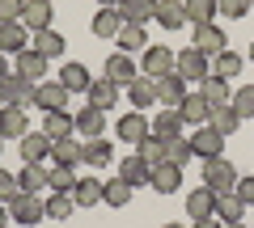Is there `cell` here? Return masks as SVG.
Instances as JSON below:
<instances>
[{
	"mask_svg": "<svg viewBox=\"0 0 254 228\" xmlns=\"http://www.w3.org/2000/svg\"><path fill=\"white\" fill-rule=\"evenodd\" d=\"M203 186H208L212 194H233L237 190V169L225 156H208V161H203Z\"/></svg>",
	"mask_w": 254,
	"mask_h": 228,
	"instance_id": "obj_1",
	"label": "cell"
},
{
	"mask_svg": "<svg viewBox=\"0 0 254 228\" xmlns=\"http://www.w3.org/2000/svg\"><path fill=\"white\" fill-rule=\"evenodd\" d=\"M9 216H13V224L34 228V224H43V220H47V199L21 190V194H13V199H9Z\"/></svg>",
	"mask_w": 254,
	"mask_h": 228,
	"instance_id": "obj_2",
	"label": "cell"
},
{
	"mask_svg": "<svg viewBox=\"0 0 254 228\" xmlns=\"http://www.w3.org/2000/svg\"><path fill=\"white\" fill-rule=\"evenodd\" d=\"M34 89H38L34 81H26V76L9 72L4 81H0V101H4V106H17V110H26V106H34Z\"/></svg>",
	"mask_w": 254,
	"mask_h": 228,
	"instance_id": "obj_3",
	"label": "cell"
},
{
	"mask_svg": "<svg viewBox=\"0 0 254 228\" xmlns=\"http://www.w3.org/2000/svg\"><path fill=\"white\" fill-rule=\"evenodd\" d=\"M174 72H178L182 81H208L212 59L203 51H195V46H187V51H178V59H174Z\"/></svg>",
	"mask_w": 254,
	"mask_h": 228,
	"instance_id": "obj_4",
	"label": "cell"
},
{
	"mask_svg": "<svg viewBox=\"0 0 254 228\" xmlns=\"http://www.w3.org/2000/svg\"><path fill=\"white\" fill-rule=\"evenodd\" d=\"M190 46H195V51H203L208 59H216L220 51H229V34L216 26V21H208V26H195V38H190Z\"/></svg>",
	"mask_w": 254,
	"mask_h": 228,
	"instance_id": "obj_5",
	"label": "cell"
},
{
	"mask_svg": "<svg viewBox=\"0 0 254 228\" xmlns=\"http://www.w3.org/2000/svg\"><path fill=\"white\" fill-rule=\"evenodd\" d=\"M115 131H119V139H123V144H131V148H136L140 139H148V136H153V127H148V114H144V110H131V114H119Z\"/></svg>",
	"mask_w": 254,
	"mask_h": 228,
	"instance_id": "obj_6",
	"label": "cell"
},
{
	"mask_svg": "<svg viewBox=\"0 0 254 228\" xmlns=\"http://www.w3.org/2000/svg\"><path fill=\"white\" fill-rule=\"evenodd\" d=\"M51 165H72V169H81L85 165V139L81 136L51 139Z\"/></svg>",
	"mask_w": 254,
	"mask_h": 228,
	"instance_id": "obj_7",
	"label": "cell"
},
{
	"mask_svg": "<svg viewBox=\"0 0 254 228\" xmlns=\"http://www.w3.org/2000/svg\"><path fill=\"white\" fill-rule=\"evenodd\" d=\"M68 97H72V93L64 89L60 81H38V89H34V110H43V114H51V110H68Z\"/></svg>",
	"mask_w": 254,
	"mask_h": 228,
	"instance_id": "obj_8",
	"label": "cell"
},
{
	"mask_svg": "<svg viewBox=\"0 0 254 228\" xmlns=\"http://www.w3.org/2000/svg\"><path fill=\"white\" fill-rule=\"evenodd\" d=\"M174 59L178 55L170 51V46H161V43H153V46H144V59H140V72L144 76H165V72H174Z\"/></svg>",
	"mask_w": 254,
	"mask_h": 228,
	"instance_id": "obj_9",
	"label": "cell"
},
{
	"mask_svg": "<svg viewBox=\"0 0 254 228\" xmlns=\"http://www.w3.org/2000/svg\"><path fill=\"white\" fill-rule=\"evenodd\" d=\"M136 76H140V68H136V59H131L127 51H115V55L106 59V81H115L119 89H127Z\"/></svg>",
	"mask_w": 254,
	"mask_h": 228,
	"instance_id": "obj_10",
	"label": "cell"
},
{
	"mask_svg": "<svg viewBox=\"0 0 254 228\" xmlns=\"http://www.w3.org/2000/svg\"><path fill=\"white\" fill-rule=\"evenodd\" d=\"M34 43V34H30L21 21H0V51L4 55H17V51H26V46Z\"/></svg>",
	"mask_w": 254,
	"mask_h": 228,
	"instance_id": "obj_11",
	"label": "cell"
},
{
	"mask_svg": "<svg viewBox=\"0 0 254 228\" xmlns=\"http://www.w3.org/2000/svg\"><path fill=\"white\" fill-rule=\"evenodd\" d=\"M220 144H225V136H220L216 127H195V136H190V152L199 156V161H208V156H220Z\"/></svg>",
	"mask_w": 254,
	"mask_h": 228,
	"instance_id": "obj_12",
	"label": "cell"
},
{
	"mask_svg": "<svg viewBox=\"0 0 254 228\" xmlns=\"http://www.w3.org/2000/svg\"><path fill=\"white\" fill-rule=\"evenodd\" d=\"M182 97H187V81H182L178 72H165V76H157V101H161V106L178 110V106H182Z\"/></svg>",
	"mask_w": 254,
	"mask_h": 228,
	"instance_id": "obj_13",
	"label": "cell"
},
{
	"mask_svg": "<svg viewBox=\"0 0 254 228\" xmlns=\"http://www.w3.org/2000/svg\"><path fill=\"white\" fill-rule=\"evenodd\" d=\"M17 76H26V81H47V55L34 51V46H26V51H17V68H13Z\"/></svg>",
	"mask_w": 254,
	"mask_h": 228,
	"instance_id": "obj_14",
	"label": "cell"
},
{
	"mask_svg": "<svg viewBox=\"0 0 254 228\" xmlns=\"http://www.w3.org/2000/svg\"><path fill=\"white\" fill-rule=\"evenodd\" d=\"M127 101H131V110H148V106H157V81L140 72L136 81L127 85Z\"/></svg>",
	"mask_w": 254,
	"mask_h": 228,
	"instance_id": "obj_15",
	"label": "cell"
},
{
	"mask_svg": "<svg viewBox=\"0 0 254 228\" xmlns=\"http://www.w3.org/2000/svg\"><path fill=\"white\" fill-rule=\"evenodd\" d=\"M0 136H4V139H21V136H30L26 110H17V106H0Z\"/></svg>",
	"mask_w": 254,
	"mask_h": 228,
	"instance_id": "obj_16",
	"label": "cell"
},
{
	"mask_svg": "<svg viewBox=\"0 0 254 228\" xmlns=\"http://www.w3.org/2000/svg\"><path fill=\"white\" fill-rule=\"evenodd\" d=\"M157 26L161 30H182L187 26V0H157Z\"/></svg>",
	"mask_w": 254,
	"mask_h": 228,
	"instance_id": "obj_17",
	"label": "cell"
},
{
	"mask_svg": "<svg viewBox=\"0 0 254 228\" xmlns=\"http://www.w3.org/2000/svg\"><path fill=\"white\" fill-rule=\"evenodd\" d=\"M21 26H26L30 34L51 30V0H26V9H21Z\"/></svg>",
	"mask_w": 254,
	"mask_h": 228,
	"instance_id": "obj_18",
	"label": "cell"
},
{
	"mask_svg": "<svg viewBox=\"0 0 254 228\" xmlns=\"http://www.w3.org/2000/svg\"><path fill=\"white\" fill-rule=\"evenodd\" d=\"M102 131H106V110L85 106L81 114H76V136H81V139H98Z\"/></svg>",
	"mask_w": 254,
	"mask_h": 228,
	"instance_id": "obj_19",
	"label": "cell"
},
{
	"mask_svg": "<svg viewBox=\"0 0 254 228\" xmlns=\"http://www.w3.org/2000/svg\"><path fill=\"white\" fill-rule=\"evenodd\" d=\"M43 136H51V139L76 136V114H68V110H51V114H43Z\"/></svg>",
	"mask_w": 254,
	"mask_h": 228,
	"instance_id": "obj_20",
	"label": "cell"
},
{
	"mask_svg": "<svg viewBox=\"0 0 254 228\" xmlns=\"http://www.w3.org/2000/svg\"><path fill=\"white\" fill-rule=\"evenodd\" d=\"M148 127H153V136H157V139H178L187 123H182V114H178V110H170V106H165L161 114H153V123H148Z\"/></svg>",
	"mask_w": 254,
	"mask_h": 228,
	"instance_id": "obj_21",
	"label": "cell"
},
{
	"mask_svg": "<svg viewBox=\"0 0 254 228\" xmlns=\"http://www.w3.org/2000/svg\"><path fill=\"white\" fill-rule=\"evenodd\" d=\"M17 144H21V161H26V165L51 156V136H43V131H30V136H21Z\"/></svg>",
	"mask_w": 254,
	"mask_h": 228,
	"instance_id": "obj_22",
	"label": "cell"
},
{
	"mask_svg": "<svg viewBox=\"0 0 254 228\" xmlns=\"http://www.w3.org/2000/svg\"><path fill=\"white\" fill-rule=\"evenodd\" d=\"M17 182H21L26 194H43L47 186H51V169H47L43 161H34V165H26V169L17 174Z\"/></svg>",
	"mask_w": 254,
	"mask_h": 228,
	"instance_id": "obj_23",
	"label": "cell"
},
{
	"mask_svg": "<svg viewBox=\"0 0 254 228\" xmlns=\"http://www.w3.org/2000/svg\"><path fill=\"white\" fill-rule=\"evenodd\" d=\"M55 81H60V85H64V89H68V93H89L93 76H89V68H85V64H64Z\"/></svg>",
	"mask_w": 254,
	"mask_h": 228,
	"instance_id": "obj_24",
	"label": "cell"
},
{
	"mask_svg": "<svg viewBox=\"0 0 254 228\" xmlns=\"http://www.w3.org/2000/svg\"><path fill=\"white\" fill-rule=\"evenodd\" d=\"M178 114H182V123H190V127H203L208 114H212V106L203 101V93H187L182 106H178Z\"/></svg>",
	"mask_w": 254,
	"mask_h": 228,
	"instance_id": "obj_25",
	"label": "cell"
},
{
	"mask_svg": "<svg viewBox=\"0 0 254 228\" xmlns=\"http://www.w3.org/2000/svg\"><path fill=\"white\" fill-rule=\"evenodd\" d=\"M119 178H123L127 186H148V182H153V169H148V165L131 152V156H123V161H119Z\"/></svg>",
	"mask_w": 254,
	"mask_h": 228,
	"instance_id": "obj_26",
	"label": "cell"
},
{
	"mask_svg": "<svg viewBox=\"0 0 254 228\" xmlns=\"http://www.w3.org/2000/svg\"><path fill=\"white\" fill-rule=\"evenodd\" d=\"M85 97H89V106H98V110H106V114H110V110L119 106V85L102 76V81L89 85V93H85Z\"/></svg>",
	"mask_w": 254,
	"mask_h": 228,
	"instance_id": "obj_27",
	"label": "cell"
},
{
	"mask_svg": "<svg viewBox=\"0 0 254 228\" xmlns=\"http://www.w3.org/2000/svg\"><path fill=\"white\" fill-rule=\"evenodd\" d=\"M110 161H115V144H110L106 136L85 139V165H89V169H106Z\"/></svg>",
	"mask_w": 254,
	"mask_h": 228,
	"instance_id": "obj_28",
	"label": "cell"
},
{
	"mask_svg": "<svg viewBox=\"0 0 254 228\" xmlns=\"http://www.w3.org/2000/svg\"><path fill=\"white\" fill-rule=\"evenodd\" d=\"M148 186H153L157 194H178V186H182V169H178V165H170V161L157 165V169H153V182H148Z\"/></svg>",
	"mask_w": 254,
	"mask_h": 228,
	"instance_id": "obj_29",
	"label": "cell"
},
{
	"mask_svg": "<svg viewBox=\"0 0 254 228\" xmlns=\"http://www.w3.org/2000/svg\"><path fill=\"white\" fill-rule=\"evenodd\" d=\"M246 216V203L237 199V194H216V211H212V220H220V224H242Z\"/></svg>",
	"mask_w": 254,
	"mask_h": 228,
	"instance_id": "obj_30",
	"label": "cell"
},
{
	"mask_svg": "<svg viewBox=\"0 0 254 228\" xmlns=\"http://www.w3.org/2000/svg\"><path fill=\"white\" fill-rule=\"evenodd\" d=\"M212 211H216V194H212L208 186H199V190L187 194V216L190 220H208Z\"/></svg>",
	"mask_w": 254,
	"mask_h": 228,
	"instance_id": "obj_31",
	"label": "cell"
},
{
	"mask_svg": "<svg viewBox=\"0 0 254 228\" xmlns=\"http://www.w3.org/2000/svg\"><path fill=\"white\" fill-rule=\"evenodd\" d=\"M119 13H123L127 26H144L148 17H157V0H123Z\"/></svg>",
	"mask_w": 254,
	"mask_h": 228,
	"instance_id": "obj_32",
	"label": "cell"
},
{
	"mask_svg": "<svg viewBox=\"0 0 254 228\" xmlns=\"http://www.w3.org/2000/svg\"><path fill=\"white\" fill-rule=\"evenodd\" d=\"M102 178H76V186H72V203L76 207H93V203H102Z\"/></svg>",
	"mask_w": 254,
	"mask_h": 228,
	"instance_id": "obj_33",
	"label": "cell"
},
{
	"mask_svg": "<svg viewBox=\"0 0 254 228\" xmlns=\"http://www.w3.org/2000/svg\"><path fill=\"white\" fill-rule=\"evenodd\" d=\"M199 93H203V101H208L212 110L233 101V89H229V81H220V76H208V81H199Z\"/></svg>",
	"mask_w": 254,
	"mask_h": 228,
	"instance_id": "obj_34",
	"label": "cell"
},
{
	"mask_svg": "<svg viewBox=\"0 0 254 228\" xmlns=\"http://www.w3.org/2000/svg\"><path fill=\"white\" fill-rule=\"evenodd\" d=\"M89 30H93L98 38H119V30H123V13H119V9H98Z\"/></svg>",
	"mask_w": 254,
	"mask_h": 228,
	"instance_id": "obj_35",
	"label": "cell"
},
{
	"mask_svg": "<svg viewBox=\"0 0 254 228\" xmlns=\"http://www.w3.org/2000/svg\"><path fill=\"white\" fill-rule=\"evenodd\" d=\"M242 68H246V59L237 51H220L216 59H212V76H220V81H237Z\"/></svg>",
	"mask_w": 254,
	"mask_h": 228,
	"instance_id": "obj_36",
	"label": "cell"
},
{
	"mask_svg": "<svg viewBox=\"0 0 254 228\" xmlns=\"http://www.w3.org/2000/svg\"><path fill=\"white\" fill-rule=\"evenodd\" d=\"M208 127H216L220 136L229 139V136H237V127H242V114H237L233 106H216V110L208 114Z\"/></svg>",
	"mask_w": 254,
	"mask_h": 228,
	"instance_id": "obj_37",
	"label": "cell"
},
{
	"mask_svg": "<svg viewBox=\"0 0 254 228\" xmlns=\"http://www.w3.org/2000/svg\"><path fill=\"white\" fill-rule=\"evenodd\" d=\"M30 46H34V51H43L47 59H60V55L68 51L64 34H55V30H38V34H34V43H30Z\"/></svg>",
	"mask_w": 254,
	"mask_h": 228,
	"instance_id": "obj_38",
	"label": "cell"
},
{
	"mask_svg": "<svg viewBox=\"0 0 254 228\" xmlns=\"http://www.w3.org/2000/svg\"><path fill=\"white\" fill-rule=\"evenodd\" d=\"M119 51H127V55H136V51H144L148 46V34H144V26H127L123 21V30H119Z\"/></svg>",
	"mask_w": 254,
	"mask_h": 228,
	"instance_id": "obj_39",
	"label": "cell"
},
{
	"mask_svg": "<svg viewBox=\"0 0 254 228\" xmlns=\"http://www.w3.org/2000/svg\"><path fill=\"white\" fill-rule=\"evenodd\" d=\"M131 194H136V186H127L123 178H115V182L102 186V203H106V207H127V203H131Z\"/></svg>",
	"mask_w": 254,
	"mask_h": 228,
	"instance_id": "obj_40",
	"label": "cell"
},
{
	"mask_svg": "<svg viewBox=\"0 0 254 228\" xmlns=\"http://www.w3.org/2000/svg\"><path fill=\"white\" fill-rule=\"evenodd\" d=\"M136 156L148 165V169H157V165H165V139H157V136H148V139H140L136 144Z\"/></svg>",
	"mask_w": 254,
	"mask_h": 228,
	"instance_id": "obj_41",
	"label": "cell"
},
{
	"mask_svg": "<svg viewBox=\"0 0 254 228\" xmlns=\"http://www.w3.org/2000/svg\"><path fill=\"white\" fill-rule=\"evenodd\" d=\"M216 0H187V21L190 26H208V21H216Z\"/></svg>",
	"mask_w": 254,
	"mask_h": 228,
	"instance_id": "obj_42",
	"label": "cell"
},
{
	"mask_svg": "<svg viewBox=\"0 0 254 228\" xmlns=\"http://www.w3.org/2000/svg\"><path fill=\"white\" fill-rule=\"evenodd\" d=\"M190 139L187 136H178V139H165V161L170 165H178V169H187V161H190Z\"/></svg>",
	"mask_w": 254,
	"mask_h": 228,
	"instance_id": "obj_43",
	"label": "cell"
},
{
	"mask_svg": "<svg viewBox=\"0 0 254 228\" xmlns=\"http://www.w3.org/2000/svg\"><path fill=\"white\" fill-rule=\"evenodd\" d=\"M72 186H76V169L72 165H51V190L72 194Z\"/></svg>",
	"mask_w": 254,
	"mask_h": 228,
	"instance_id": "obj_44",
	"label": "cell"
},
{
	"mask_svg": "<svg viewBox=\"0 0 254 228\" xmlns=\"http://www.w3.org/2000/svg\"><path fill=\"white\" fill-rule=\"evenodd\" d=\"M72 211H76L72 194H60V190H51V199H47V216H51V220H68Z\"/></svg>",
	"mask_w": 254,
	"mask_h": 228,
	"instance_id": "obj_45",
	"label": "cell"
},
{
	"mask_svg": "<svg viewBox=\"0 0 254 228\" xmlns=\"http://www.w3.org/2000/svg\"><path fill=\"white\" fill-rule=\"evenodd\" d=\"M229 106L242 114V123H246V119H254V85H242V89H233V101H229Z\"/></svg>",
	"mask_w": 254,
	"mask_h": 228,
	"instance_id": "obj_46",
	"label": "cell"
},
{
	"mask_svg": "<svg viewBox=\"0 0 254 228\" xmlns=\"http://www.w3.org/2000/svg\"><path fill=\"white\" fill-rule=\"evenodd\" d=\"M216 9L225 13V17H233V21H237V17H246L254 4H250V0H216Z\"/></svg>",
	"mask_w": 254,
	"mask_h": 228,
	"instance_id": "obj_47",
	"label": "cell"
},
{
	"mask_svg": "<svg viewBox=\"0 0 254 228\" xmlns=\"http://www.w3.org/2000/svg\"><path fill=\"white\" fill-rule=\"evenodd\" d=\"M13 194H21V182H17V174L0 169V203H9Z\"/></svg>",
	"mask_w": 254,
	"mask_h": 228,
	"instance_id": "obj_48",
	"label": "cell"
},
{
	"mask_svg": "<svg viewBox=\"0 0 254 228\" xmlns=\"http://www.w3.org/2000/svg\"><path fill=\"white\" fill-rule=\"evenodd\" d=\"M26 0H0V21H21Z\"/></svg>",
	"mask_w": 254,
	"mask_h": 228,
	"instance_id": "obj_49",
	"label": "cell"
},
{
	"mask_svg": "<svg viewBox=\"0 0 254 228\" xmlns=\"http://www.w3.org/2000/svg\"><path fill=\"white\" fill-rule=\"evenodd\" d=\"M233 194L246 203V207H254V174H250V178H237V190H233Z\"/></svg>",
	"mask_w": 254,
	"mask_h": 228,
	"instance_id": "obj_50",
	"label": "cell"
},
{
	"mask_svg": "<svg viewBox=\"0 0 254 228\" xmlns=\"http://www.w3.org/2000/svg\"><path fill=\"white\" fill-rule=\"evenodd\" d=\"M190 228H225V224H220V220H212V216H208V220H190Z\"/></svg>",
	"mask_w": 254,
	"mask_h": 228,
	"instance_id": "obj_51",
	"label": "cell"
},
{
	"mask_svg": "<svg viewBox=\"0 0 254 228\" xmlns=\"http://www.w3.org/2000/svg\"><path fill=\"white\" fill-rule=\"evenodd\" d=\"M13 224V216H9V203H0V228H9Z\"/></svg>",
	"mask_w": 254,
	"mask_h": 228,
	"instance_id": "obj_52",
	"label": "cell"
},
{
	"mask_svg": "<svg viewBox=\"0 0 254 228\" xmlns=\"http://www.w3.org/2000/svg\"><path fill=\"white\" fill-rule=\"evenodd\" d=\"M9 72H13V68H9V55L0 51V81H4V76H9Z\"/></svg>",
	"mask_w": 254,
	"mask_h": 228,
	"instance_id": "obj_53",
	"label": "cell"
},
{
	"mask_svg": "<svg viewBox=\"0 0 254 228\" xmlns=\"http://www.w3.org/2000/svg\"><path fill=\"white\" fill-rule=\"evenodd\" d=\"M102 9H119V4H123V0H98Z\"/></svg>",
	"mask_w": 254,
	"mask_h": 228,
	"instance_id": "obj_54",
	"label": "cell"
},
{
	"mask_svg": "<svg viewBox=\"0 0 254 228\" xmlns=\"http://www.w3.org/2000/svg\"><path fill=\"white\" fill-rule=\"evenodd\" d=\"M161 228H187V224H161Z\"/></svg>",
	"mask_w": 254,
	"mask_h": 228,
	"instance_id": "obj_55",
	"label": "cell"
},
{
	"mask_svg": "<svg viewBox=\"0 0 254 228\" xmlns=\"http://www.w3.org/2000/svg\"><path fill=\"white\" fill-rule=\"evenodd\" d=\"M229 228H246V224H229Z\"/></svg>",
	"mask_w": 254,
	"mask_h": 228,
	"instance_id": "obj_56",
	"label": "cell"
},
{
	"mask_svg": "<svg viewBox=\"0 0 254 228\" xmlns=\"http://www.w3.org/2000/svg\"><path fill=\"white\" fill-rule=\"evenodd\" d=\"M250 59H254V43H250Z\"/></svg>",
	"mask_w": 254,
	"mask_h": 228,
	"instance_id": "obj_57",
	"label": "cell"
},
{
	"mask_svg": "<svg viewBox=\"0 0 254 228\" xmlns=\"http://www.w3.org/2000/svg\"><path fill=\"white\" fill-rule=\"evenodd\" d=\"M0 144H4V136H0ZM0 152H4V148H0Z\"/></svg>",
	"mask_w": 254,
	"mask_h": 228,
	"instance_id": "obj_58",
	"label": "cell"
},
{
	"mask_svg": "<svg viewBox=\"0 0 254 228\" xmlns=\"http://www.w3.org/2000/svg\"><path fill=\"white\" fill-rule=\"evenodd\" d=\"M0 106H4V101H0Z\"/></svg>",
	"mask_w": 254,
	"mask_h": 228,
	"instance_id": "obj_59",
	"label": "cell"
},
{
	"mask_svg": "<svg viewBox=\"0 0 254 228\" xmlns=\"http://www.w3.org/2000/svg\"><path fill=\"white\" fill-rule=\"evenodd\" d=\"M250 4H254V0H250Z\"/></svg>",
	"mask_w": 254,
	"mask_h": 228,
	"instance_id": "obj_60",
	"label": "cell"
}]
</instances>
